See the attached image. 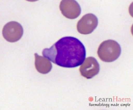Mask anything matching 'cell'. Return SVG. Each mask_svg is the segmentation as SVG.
Here are the masks:
<instances>
[{
    "instance_id": "obj_2",
    "label": "cell",
    "mask_w": 133,
    "mask_h": 110,
    "mask_svg": "<svg viewBox=\"0 0 133 110\" xmlns=\"http://www.w3.org/2000/svg\"><path fill=\"white\" fill-rule=\"evenodd\" d=\"M120 45L116 41L108 40L103 41L99 46L97 54L102 61L111 62L117 59L121 54Z\"/></svg>"
},
{
    "instance_id": "obj_3",
    "label": "cell",
    "mask_w": 133,
    "mask_h": 110,
    "mask_svg": "<svg viewBox=\"0 0 133 110\" xmlns=\"http://www.w3.org/2000/svg\"><path fill=\"white\" fill-rule=\"evenodd\" d=\"M23 29L19 23L12 21L7 23L3 27L2 35L4 39L10 42L20 40L23 34Z\"/></svg>"
},
{
    "instance_id": "obj_5",
    "label": "cell",
    "mask_w": 133,
    "mask_h": 110,
    "mask_svg": "<svg viewBox=\"0 0 133 110\" xmlns=\"http://www.w3.org/2000/svg\"><path fill=\"white\" fill-rule=\"evenodd\" d=\"M62 14L67 18L74 19L78 17L81 12V7L77 2L74 0H63L59 5Z\"/></svg>"
},
{
    "instance_id": "obj_7",
    "label": "cell",
    "mask_w": 133,
    "mask_h": 110,
    "mask_svg": "<svg viewBox=\"0 0 133 110\" xmlns=\"http://www.w3.org/2000/svg\"><path fill=\"white\" fill-rule=\"evenodd\" d=\"M35 66L39 73L46 74L50 72L52 65L49 60L42 56H39L37 53L35 54Z\"/></svg>"
},
{
    "instance_id": "obj_1",
    "label": "cell",
    "mask_w": 133,
    "mask_h": 110,
    "mask_svg": "<svg viewBox=\"0 0 133 110\" xmlns=\"http://www.w3.org/2000/svg\"><path fill=\"white\" fill-rule=\"evenodd\" d=\"M44 57L60 67H77L82 65L86 57V50L83 43L76 37H62L50 48L42 51Z\"/></svg>"
},
{
    "instance_id": "obj_4",
    "label": "cell",
    "mask_w": 133,
    "mask_h": 110,
    "mask_svg": "<svg viewBox=\"0 0 133 110\" xmlns=\"http://www.w3.org/2000/svg\"><path fill=\"white\" fill-rule=\"evenodd\" d=\"M98 20L94 14L89 13L84 15L78 21L77 28L78 33L83 35L92 33L97 27Z\"/></svg>"
},
{
    "instance_id": "obj_6",
    "label": "cell",
    "mask_w": 133,
    "mask_h": 110,
    "mask_svg": "<svg viewBox=\"0 0 133 110\" xmlns=\"http://www.w3.org/2000/svg\"><path fill=\"white\" fill-rule=\"evenodd\" d=\"M79 70L82 76L87 79H90L98 74L99 64L94 57H88L85 60L80 66Z\"/></svg>"
}]
</instances>
